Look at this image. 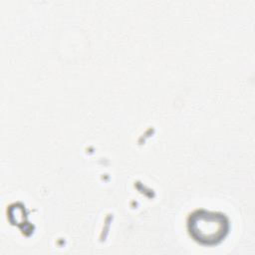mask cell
Wrapping results in <instances>:
<instances>
[{
    "mask_svg": "<svg viewBox=\"0 0 255 255\" xmlns=\"http://www.w3.org/2000/svg\"><path fill=\"white\" fill-rule=\"evenodd\" d=\"M188 230L195 241L201 244L213 245L226 236L228 220L222 213L197 210L188 219Z\"/></svg>",
    "mask_w": 255,
    "mask_h": 255,
    "instance_id": "obj_1",
    "label": "cell"
}]
</instances>
